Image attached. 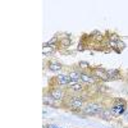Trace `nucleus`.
<instances>
[{
	"instance_id": "nucleus-3",
	"label": "nucleus",
	"mask_w": 128,
	"mask_h": 128,
	"mask_svg": "<svg viewBox=\"0 0 128 128\" xmlns=\"http://www.w3.org/2000/svg\"><path fill=\"white\" fill-rule=\"evenodd\" d=\"M68 105L72 109H80L83 105V98H81V96H72V99L69 100Z\"/></svg>"
},
{
	"instance_id": "nucleus-19",
	"label": "nucleus",
	"mask_w": 128,
	"mask_h": 128,
	"mask_svg": "<svg viewBox=\"0 0 128 128\" xmlns=\"http://www.w3.org/2000/svg\"><path fill=\"white\" fill-rule=\"evenodd\" d=\"M127 119H128V114H127Z\"/></svg>"
},
{
	"instance_id": "nucleus-12",
	"label": "nucleus",
	"mask_w": 128,
	"mask_h": 128,
	"mask_svg": "<svg viewBox=\"0 0 128 128\" xmlns=\"http://www.w3.org/2000/svg\"><path fill=\"white\" fill-rule=\"evenodd\" d=\"M81 74L82 73H80V72H70L68 76H69V78H70V81H80L81 80Z\"/></svg>"
},
{
	"instance_id": "nucleus-1",
	"label": "nucleus",
	"mask_w": 128,
	"mask_h": 128,
	"mask_svg": "<svg viewBox=\"0 0 128 128\" xmlns=\"http://www.w3.org/2000/svg\"><path fill=\"white\" fill-rule=\"evenodd\" d=\"M102 112V108L99 104H88L86 108L83 109V113L87 115H100Z\"/></svg>"
},
{
	"instance_id": "nucleus-7",
	"label": "nucleus",
	"mask_w": 128,
	"mask_h": 128,
	"mask_svg": "<svg viewBox=\"0 0 128 128\" xmlns=\"http://www.w3.org/2000/svg\"><path fill=\"white\" fill-rule=\"evenodd\" d=\"M81 81L84 82V83H94L95 82V78H94V76H91V74L82 73L81 74Z\"/></svg>"
},
{
	"instance_id": "nucleus-4",
	"label": "nucleus",
	"mask_w": 128,
	"mask_h": 128,
	"mask_svg": "<svg viewBox=\"0 0 128 128\" xmlns=\"http://www.w3.org/2000/svg\"><path fill=\"white\" fill-rule=\"evenodd\" d=\"M94 77H99L101 80H110L109 76H108V73H106V70H104L101 68H96L94 70Z\"/></svg>"
},
{
	"instance_id": "nucleus-14",
	"label": "nucleus",
	"mask_w": 128,
	"mask_h": 128,
	"mask_svg": "<svg viewBox=\"0 0 128 128\" xmlns=\"http://www.w3.org/2000/svg\"><path fill=\"white\" fill-rule=\"evenodd\" d=\"M52 51H54V46H52V45H48V46H44V49H42V52H44V55L51 54Z\"/></svg>"
},
{
	"instance_id": "nucleus-6",
	"label": "nucleus",
	"mask_w": 128,
	"mask_h": 128,
	"mask_svg": "<svg viewBox=\"0 0 128 128\" xmlns=\"http://www.w3.org/2000/svg\"><path fill=\"white\" fill-rule=\"evenodd\" d=\"M56 81H58L59 84H63V86H66V84H69L70 78H69V76H66V74H60V76L56 77Z\"/></svg>"
},
{
	"instance_id": "nucleus-5",
	"label": "nucleus",
	"mask_w": 128,
	"mask_h": 128,
	"mask_svg": "<svg viewBox=\"0 0 128 128\" xmlns=\"http://www.w3.org/2000/svg\"><path fill=\"white\" fill-rule=\"evenodd\" d=\"M50 95H51L55 100H58V101L63 100V98H64V92H63L60 88H54V90H51V91H50Z\"/></svg>"
},
{
	"instance_id": "nucleus-15",
	"label": "nucleus",
	"mask_w": 128,
	"mask_h": 128,
	"mask_svg": "<svg viewBox=\"0 0 128 128\" xmlns=\"http://www.w3.org/2000/svg\"><path fill=\"white\" fill-rule=\"evenodd\" d=\"M78 66H80L81 68H84V69H86V68H90V64H88L87 62H80Z\"/></svg>"
},
{
	"instance_id": "nucleus-18",
	"label": "nucleus",
	"mask_w": 128,
	"mask_h": 128,
	"mask_svg": "<svg viewBox=\"0 0 128 128\" xmlns=\"http://www.w3.org/2000/svg\"><path fill=\"white\" fill-rule=\"evenodd\" d=\"M48 128H60V127H56V126H49Z\"/></svg>"
},
{
	"instance_id": "nucleus-10",
	"label": "nucleus",
	"mask_w": 128,
	"mask_h": 128,
	"mask_svg": "<svg viewBox=\"0 0 128 128\" xmlns=\"http://www.w3.org/2000/svg\"><path fill=\"white\" fill-rule=\"evenodd\" d=\"M104 119H106V120H109V119H112L113 118V113H112V110L110 109H102V112H101V114H100Z\"/></svg>"
},
{
	"instance_id": "nucleus-13",
	"label": "nucleus",
	"mask_w": 128,
	"mask_h": 128,
	"mask_svg": "<svg viewBox=\"0 0 128 128\" xmlns=\"http://www.w3.org/2000/svg\"><path fill=\"white\" fill-rule=\"evenodd\" d=\"M106 73H108V76H109L110 80H114V78H118L119 77V70H116V69L106 70Z\"/></svg>"
},
{
	"instance_id": "nucleus-17",
	"label": "nucleus",
	"mask_w": 128,
	"mask_h": 128,
	"mask_svg": "<svg viewBox=\"0 0 128 128\" xmlns=\"http://www.w3.org/2000/svg\"><path fill=\"white\" fill-rule=\"evenodd\" d=\"M109 45H110L112 48H116V42H113V41H110V42H109Z\"/></svg>"
},
{
	"instance_id": "nucleus-9",
	"label": "nucleus",
	"mask_w": 128,
	"mask_h": 128,
	"mask_svg": "<svg viewBox=\"0 0 128 128\" xmlns=\"http://www.w3.org/2000/svg\"><path fill=\"white\" fill-rule=\"evenodd\" d=\"M56 102H58V100H55L50 94H49V96H48V95L44 96V104H45V105H48V104H49V105H56Z\"/></svg>"
},
{
	"instance_id": "nucleus-16",
	"label": "nucleus",
	"mask_w": 128,
	"mask_h": 128,
	"mask_svg": "<svg viewBox=\"0 0 128 128\" xmlns=\"http://www.w3.org/2000/svg\"><path fill=\"white\" fill-rule=\"evenodd\" d=\"M110 40H112L113 42H116V41H118L119 38L116 37V35H112V36H110Z\"/></svg>"
},
{
	"instance_id": "nucleus-11",
	"label": "nucleus",
	"mask_w": 128,
	"mask_h": 128,
	"mask_svg": "<svg viewBox=\"0 0 128 128\" xmlns=\"http://www.w3.org/2000/svg\"><path fill=\"white\" fill-rule=\"evenodd\" d=\"M48 68L50 70H52V72H60L62 70V66H60L59 63H50L49 66H48Z\"/></svg>"
},
{
	"instance_id": "nucleus-2",
	"label": "nucleus",
	"mask_w": 128,
	"mask_h": 128,
	"mask_svg": "<svg viewBox=\"0 0 128 128\" xmlns=\"http://www.w3.org/2000/svg\"><path fill=\"white\" fill-rule=\"evenodd\" d=\"M112 113L114 115H122L124 112H126V104L123 100H118L116 101V104H114L112 108H110Z\"/></svg>"
},
{
	"instance_id": "nucleus-8",
	"label": "nucleus",
	"mask_w": 128,
	"mask_h": 128,
	"mask_svg": "<svg viewBox=\"0 0 128 128\" xmlns=\"http://www.w3.org/2000/svg\"><path fill=\"white\" fill-rule=\"evenodd\" d=\"M68 86L70 87L72 91H82V88H83V87H82V84L78 83V81H70Z\"/></svg>"
}]
</instances>
